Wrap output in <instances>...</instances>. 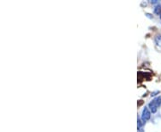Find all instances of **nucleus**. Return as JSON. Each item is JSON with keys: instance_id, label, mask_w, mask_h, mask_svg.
<instances>
[{"instance_id": "obj_1", "label": "nucleus", "mask_w": 161, "mask_h": 132, "mask_svg": "<svg viewBox=\"0 0 161 132\" xmlns=\"http://www.w3.org/2000/svg\"><path fill=\"white\" fill-rule=\"evenodd\" d=\"M161 105V96L160 97H157L151 101L149 105V107L150 108V112L152 113H155L158 110L159 106Z\"/></svg>"}, {"instance_id": "obj_2", "label": "nucleus", "mask_w": 161, "mask_h": 132, "mask_svg": "<svg viewBox=\"0 0 161 132\" xmlns=\"http://www.w3.org/2000/svg\"><path fill=\"white\" fill-rule=\"evenodd\" d=\"M151 117V112L149 110L148 107H144L143 110H142V113H141V120L143 122H146L150 119Z\"/></svg>"}, {"instance_id": "obj_3", "label": "nucleus", "mask_w": 161, "mask_h": 132, "mask_svg": "<svg viewBox=\"0 0 161 132\" xmlns=\"http://www.w3.org/2000/svg\"><path fill=\"white\" fill-rule=\"evenodd\" d=\"M160 10H161L160 5H158L156 7H155V9H154V13L159 15V13H160Z\"/></svg>"}, {"instance_id": "obj_4", "label": "nucleus", "mask_w": 161, "mask_h": 132, "mask_svg": "<svg viewBox=\"0 0 161 132\" xmlns=\"http://www.w3.org/2000/svg\"><path fill=\"white\" fill-rule=\"evenodd\" d=\"M141 126H142V122H141V120L140 119H138V129H141Z\"/></svg>"}, {"instance_id": "obj_5", "label": "nucleus", "mask_w": 161, "mask_h": 132, "mask_svg": "<svg viewBox=\"0 0 161 132\" xmlns=\"http://www.w3.org/2000/svg\"><path fill=\"white\" fill-rule=\"evenodd\" d=\"M156 41L158 42V43H159V44H160V42H161V36H157Z\"/></svg>"}, {"instance_id": "obj_6", "label": "nucleus", "mask_w": 161, "mask_h": 132, "mask_svg": "<svg viewBox=\"0 0 161 132\" xmlns=\"http://www.w3.org/2000/svg\"><path fill=\"white\" fill-rule=\"evenodd\" d=\"M157 93H159V91H155V92H153V93L151 94V96H154V95H156Z\"/></svg>"}, {"instance_id": "obj_7", "label": "nucleus", "mask_w": 161, "mask_h": 132, "mask_svg": "<svg viewBox=\"0 0 161 132\" xmlns=\"http://www.w3.org/2000/svg\"><path fill=\"white\" fill-rule=\"evenodd\" d=\"M151 4H158V1L157 0H153V1H151Z\"/></svg>"}, {"instance_id": "obj_8", "label": "nucleus", "mask_w": 161, "mask_h": 132, "mask_svg": "<svg viewBox=\"0 0 161 132\" xmlns=\"http://www.w3.org/2000/svg\"><path fill=\"white\" fill-rule=\"evenodd\" d=\"M160 7H161V5H160ZM159 17H160V19H161V10H160V13H159Z\"/></svg>"}]
</instances>
